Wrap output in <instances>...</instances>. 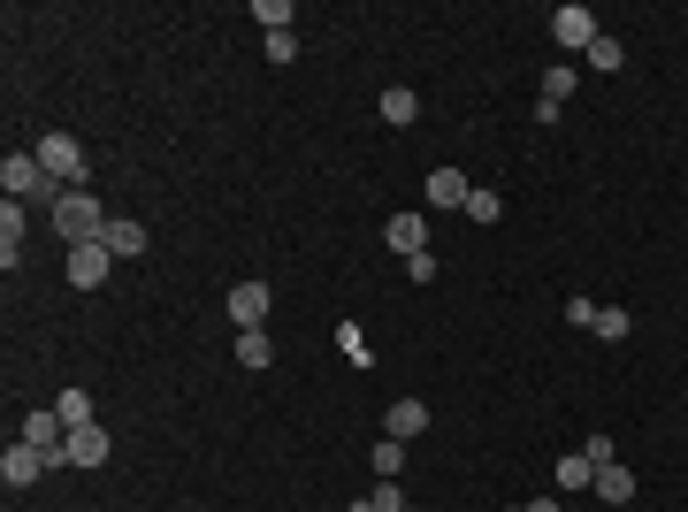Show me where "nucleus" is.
<instances>
[{
  "label": "nucleus",
  "mask_w": 688,
  "mask_h": 512,
  "mask_svg": "<svg viewBox=\"0 0 688 512\" xmlns=\"http://www.w3.org/2000/svg\"><path fill=\"white\" fill-rule=\"evenodd\" d=\"M268 307H276V299H268V283H230V322H237V330H260V322H268Z\"/></svg>",
  "instance_id": "6e6552de"
},
{
  "label": "nucleus",
  "mask_w": 688,
  "mask_h": 512,
  "mask_svg": "<svg viewBox=\"0 0 688 512\" xmlns=\"http://www.w3.org/2000/svg\"><path fill=\"white\" fill-rule=\"evenodd\" d=\"M413 115H421V100H413V85H382V123H390V131H406Z\"/></svg>",
  "instance_id": "f8f14e48"
},
{
  "label": "nucleus",
  "mask_w": 688,
  "mask_h": 512,
  "mask_svg": "<svg viewBox=\"0 0 688 512\" xmlns=\"http://www.w3.org/2000/svg\"><path fill=\"white\" fill-rule=\"evenodd\" d=\"M398 467H406V444H398V436H382V444H375V475H382V482H398Z\"/></svg>",
  "instance_id": "412c9836"
},
{
  "label": "nucleus",
  "mask_w": 688,
  "mask_h": 512,
  "mask_svg": "<svg viewBox=\"0 0 688 512\" xmlns=\"http://www.w3.org/2000/svg\"><path fill=\"white\" fill-rule=\"evenodd\" d=\"M467 214H475V222H498V214H506V199H498L490 183H475V191H467Z\"/></svg>",
  "instance_id": "aec40b11"
},
{
  "label": "nucleus",
  "mask_w": 688,
  "mask_h": 512,
  "mask_svg": "<svg viewBox=\"0 0 688 512\" xmlns=\"http://www.w3.org/2000/svg\"><path fill=\"white\" fill-rule=\"evenodd\" d=\"M54 413H62L69 428H92V390H62V398H54Z\"/></svg>",
  "instance_id": "f3484780"
},
{
  "label": "nucleus",
  "mask_w": 688,
  "mask_h": 512,
  "mask_svg": "<svg viewBox=\"0 0 688 512\" xmlns=\"http://www.w3.org/2000/svg\"><path fill=\"white\" fill-rule=\"evenodd\" d=\"M108 459V428L92 421V428H69V444L54 452V467H100Z\"/></svg>",
  "instance_id": "423d86ee"
},
{
  "label": "nucleus",
  "mask_w": 688,
  "mask_h": 512,
  "mask_svg": "<svg viewBox=\"0 0 688 512\" xmlns=\"http://www.w3.org/2000/svg\"><path fill=\"white\" fill-rule=\"evenodd\" d=\"M628 54H620V38L612 31H597V46H589V69H620Z\"/></svg>",
  "instance_id": "4be33fe9"
},
{
  "label": "nucleus",
  "mask_w": 688,
  "mask_h": 512,
  "mask_svg": "<svg viewBox=\"0 0 688 512\" xmlns=\"http://www.w3.org/2000/svg\"><path fill=\"white\" fill-rule=\"evenodd\" d=\"M597 498H604V505L620 512V505H628V498H635V475H628L620 459H612V467H597Z\"/></svg>",
  "instance_id": "ddd939ff"
},
{
  "label": "nucleus",
  "mask_w": 688,
  "mask_h": 512,
  "mask_svg": "<svg viewBox=\"0 0 688 512\" xmlns=\"http://www.w3.org/2000/svg\"><path fill=\"white\" fill-rule=\"evenodd\" d=\"M421 428H429V405H421V398H398V405H390V436L406 444V436H421Z\"/></svg>",
  "instance_id": "4468645a"
},
{
  "label": "nucleus",
  "mask_w": 688,
  "mask_h": 512,
  "mask_svg": "<svg viewBox=\"0 0 688 512\" xmlns=\"http://www.w3.org/2000/svg\"><path fill=\"white\" fill-rule=\"evenodd\" d=\"M382 245H390V253H406V260H413V253H429V214H390V222H382Z\"/></svg>",
  "instance_id": "0eeeda50"
},
{
  "label": "nucleus",
  "mask_w": 688,
  "mask_h": 512,
  "mask_svg": "<svg viewBox=\"0 0 688 512\" xmlns=\"http://www.w3.org/2000/svg\"><path fill=\"white\" fill-rule=\"evenodd\" d=\"M513 512H558V498H528V505H513Z\"/></svg>",
  "instance_id": "b1692460"
},
{
  "label": "nucleus",
  "mask_w": 688,
  "mask_h": 512,
  "mask_svg": "<svg viewBox=\"0 0 688 512\" xmlns=\"http://www.w3.org/2000/svg\"><path fill=\"white\" fill-rule=\"evenodd\" d=\"M574 85H581V77H574L566 62H558V69H543V100H551V108H566V92H574Z\"/></svg>",
  "instance_id": "6ab92c4d"
},
{
  "label": "nucleus",
  "mask_w": 688,
  "mask_h": 512,
  "mask_svg": "<svg viewBox=\"0 0 688 512\" xmlns=\"http://www.w3.org/2000/svg\"><path fill=\"white\" fill-rule=\"evenodd\" d=\"M551 38H558V46H566V54H589V46H597V15H589V8H574V0H566V8H558V15H551Z\"/></svg>",
  "instance_id": "20e7f679"
},
{
  "label": "nucleus",
  "mask_w": 688,
  "mask_h": 512,
  "mask_svg": "<svg viewBox=\"0 0 688 512\" xmlns=\"http://www.w3.org/2000/svg\"><path fill=\"white\" fill-rule=\"evenodd\" d=\"M38 467H46V452H38V444H8V452H0V482H8V490H31V482H38Z\"/></svg>",
  "instance_id": "1a4fd4ad"
},
{
  "label": "nucleus",
  "mask_w": 688,
  "mask_h": 512,
  "mask_svg": "<svg viewBox=\"0 0 688 512\" xmlns=\"http://www.w3.org/2000/svg\"><path fill=\"white\" fill-rule=\"evenodd\" d=\"M100 245H108L115 260H138V253H146V222H131V214H108V230H100Z\"/></svg>",
  "instance_id": "9d476101"
},
{
  "label": "nucleus",
  "mask_w": 688,
  "mask_h": 512,
  "mask_svg": "<svg viewBox=\"0 0 688 512\" xmlns=\"http://www.w3.org/2000/svg\"><path fill=\"white\" fill-rule=\"evenodd\" d=\"M54 230H62V245H92V237L108 230V207H100L92 191H62V199H54Z\"/></svg>",
  "instance_id": "f257e3e1"
},
{
  "label": "nucleus",
  "mask_w": 688,
  "mask_h": 512,
  "mask_svg": "<svg viewBox=\"0 0 688 512\" xmlns=\"http://www.w3.org/2000/svg\"><path fill=\"white\" fill-rule=\"evenodd\" d=\"M0 191H8V199H62L54 176L38 169V154H8V162H0Z\"/></svg>",
  "instance_id": "7ed1b4c3"
},
{
  "label": "nucleus",
  "mask_w": 688,
  "mask_h": 512,
  "mask_svg": "<svg viewBox=\"0 0 688 512\" xmlns=\"http://www.w3.org/2000/svg\"><path fill=\"white\" fill-rule=\"evenodd\" d=\"M31 154H38V169L54 176V191H85V146H77L69 131H46Z\"/></svg>",
  "instance_id": "f03ea898"
},
{
  "label": "nucleus",
  "mask_w": 688,
  "mask_h": 512,
  "mask_svg": "<svg viewBox=\"0 0 688 512\" xmlns=\"http://www.w3.org/2000/svg\"><path fill=\"white\" fill-rule=\"evenodd\" d=\"M108 268H115V253H108L100 237H92V245H69V283H77V291H100Z\"/></svg>",
  "instance_id": "39448f33"
},
{
  "label": "nucleus",
  "mask_w": 688,
  "mask_h": 512,
  "mask_svg": "<svg viewBox=\"0 0 688 512\" xmlns=\"http://www.w3.org/2000/svg\"><path fill=\"white\" fill-rule=\"evenodd\" d=\"M253 23L276 38V31H291V0H253Z\"/></svg>",
  "instance_id": "a211bd4d"
},
{
  "label": "nucleus",
  "mask_w": 688,
  "mask_h": 512,
  "mask_svg": "<svg viewBox=\"0 0 688 512\" xmlns=\"http://www.w3.org/2000/svg\"><path fill=\"white\" fill-rule=\"evenodd\" d=\"M406 512H413V505H406Z\"/></svg>",
  "instance_id": "393cba45"
},
{
  "label": "nucleus",
  "mask_w": 688,
  "mask_h": 512,
  "mask_svg": "<svg viewBox=\"0 0 688 512\" xmlns=\"http://www.w3.org/2000/svg\"><path fill=\"white\" fill-rule=\"evenodd\" d=\"M276 359V337L268 330H237V367H268Z\"/></svg>",
  "instance_id": "dca6fc26"
},
{
  "label": "nucleus",
  "mask_w": 688,
  "mask_h": 512,
  "mask_svg": "<svg viewBox=\"0 0 688 512\" xmlns=\"http://www.w3.org/2000/svg\"><path fill=\"white\" fill-rule=\"evenodd\" d=\"M628 330H635V322H628L620 307H597V337H612V344H620V337H628Z\"/></svg>",
  "instance_id": "5701e85b"
},
{
  "label": "nucleus",
  "mask_w": 688,
  "mask_h": 512,
  "mask_svg": "<svg viewBox=\"0 0 688 512\" xmlns=\"http://www.w3.org/2000/svg\"><path fill=\"white\" fill-rule=\"evenodd\" d=\"M558 490H597V459L589 452H566L558 459Z\"/></svg>",
  "instance_id": "2eb2a0df"
},
{
  "label": "nucleus",
  "mask_w": 688,
  "mask_h": 512,
  "mask_svg": "<svg viewBox=\"0 0 688 512\" xmlns=\"http://www.w3.org/2000/svg\"><path fill=\"white\" fill-rule=\"evenodd\" d=\"M467 191H475V183H467L459 169H436V176H429V207H459V214H467Z\"/></svg>",
  "instance_id": "9b49d317"
},
{
  "label": "nucleus",
  "mask_w": 688,
  "mask_h": 512,
  "mask_svg": "<svg viewBox=\"0 0 688 512\" xmlns=\"http://www.w3.org/2000/svg\"><path fill=\"white\" fill-rule=\"evenodd\" d=\"M620 512H628V505H620Z\"/></svg>",
  "instance_id": "a878e982"
}]
</instances>
